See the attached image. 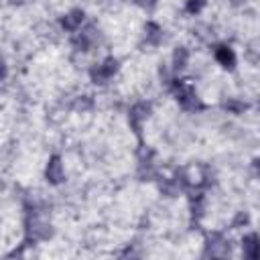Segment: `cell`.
I'll return each instance as SVG.
<instances>
[{"instance_id": "cell-1", "label": "cell", "mask_w": 260, "mask_h": 260, "mask_svg": "<svg viewBox=\"0 0 260 260\" xmlns=\"http://www.w3.org/2000/svg\"><path fill=\"white\" fill-rule=\"evenodd\" d=\"M173 93H175V98H177V102L181 104L183 110H187V112H199V110H203V102L199 100V95L195 93V89L189 83L175 81L173 83Z\"/></svg>"}, {"instance_id": "cell-2", "label": "cell", "mask_w": 260, "mask_h": 260, "mask_svg": "<svg viewBox=\"0 0 260 260\" xmlns=\"http://www.w3.org/2000/svg\"><path fill=\"white\" fill-rule=\"evenodd\" d=\"M118 67H120L118 65V59L116 57H108V59H104L102 63H98V65H93L89 69V77H91L93 83L104 85V83H108L118 73Z\"/></svg>"}, {"instance_id": "cell-3", "label": "cell", "mask_w": 260, "mask_h": 260, "mask_svg": "<svg viewBox=\"0 0 260 260\" xmlns=\"http://www.w3.org/2000/svg\"><path fill=\"white\" fill-rule=\"evenodd\" d=\"M150 116V104L148 102H138L130 108V114H128V122L132 126V130L136 134H140L142 130V124L146 122V118Z\"/></svg>"}, {"instance_id": "cell-4", "label": "cell", "mask_w": 260, "mask_h": 260, "mask_svg": "<svg viewBox=\"0 0 260 260\" xmlns=\"http://www.w3.org/2000/svg\"><path fill=\"white\" fill-rule=\"evenodd\" d=\"M45 177H47V181H49L51 185H59V183L63 181L65 173H63V162H61V156L53 154V156L49 158L47 169H45Z\"/></svg>"}, {"instance_id": "cell-5", "label": "cell", "mask_w": 260, "mask_h": 260, "mask_svg": "<svg viewBox=\"0 0 260 260\" xmlns=\"http://www.w3.org/2000/svg\"><path fill=\"white\" fill-rule=\"evenodd\" d=\"M83 18H85L83 10L75 8V10L67 12L65 16H61V28H63V30H67V32H75V30L83 24Z\"/></svg>"}, {"instance_id": "cell-6", "label": "cell", "mask_w": 260, "mask_h": 260, "mask_svg": "<svg viewBox=\"0 0 260 260\" xmlns=\"http://www.w3.org/2000/svg\"><path fill=\"white\" fill-rule=\"evenodd\" d=\"M242 250L246 258H260V236L258 234H246L242 240Z\"/></svg>"}, {"instance_id": "cell-7", "label": "cell", "mask_w": 260, "mask_h": 260, "mask_svg": "<svg viewBox=\"0 0 260 260\" xmlns=\"http://www.w3.org/2000/svg\"><path fill=\"white\" fill-rule=\"evenodd\" d=\"M213 55H215V61L221 67H225V69H234L236 67V53L228 45H217L215 51H213Z\"/></svg>"}, {"instance_id": "cell-8", "label": "cell", "mask_w": 260, "mask_h": 260, "mask_svg": "<svg viewBox=\"0 0 260 260\" xmlns=\"http://www.w3.org/2000/svg\"><path fill=\"white\" fill-rule=\"evenodd\" d=\"M205 254H211V256H225L228 254V244L223 240L221 234H211L207 238V250Z\"/></svg>"}, {"instance_id": "cell-9", "label": "cell", "mask_w": 260, "mask_h": 260, "mask_svg": "<svg viewBox=\"0 0 260 260\" xmlns=\"http://www.w3.org/2000/svg\"><path fill=\"white\" fill-rule=\"evenodd\" d=\"M93 43H95V30H93V26H89V28H85V30H81V32H77L73 37V47L77 51H87Z\"/></svg>"}, {"instance_id": "cell-10", "label": "cell", "mask_w": 260, "mask_h": 260, "mask_svg": "<svg viewBox=\"0 0 260 260\" xmlns=\"http://www.w3.org/2000/svg\"><path fill=\"white\" fill-rule=\"evenodd\" d=\"M144 37H146V43L148 45H158L162 41V28L156 24V22H146L144 26Z\"/></svg>"}, {"instance_id": "cell-11", "label": "cell", "mask_w": 260, "mask_h": 260, "mask_svg": "<svg viewBox=\"0 0 260 260\" xmlns=\"http://www.w3.org/2000/svg\"><path fill=\"white\" fill-rule=\"evenodd\" d=\"M187 63H189V51H187V47H177L175 53H173V69L175 71H181V69L187 67Z\"/></svg>"}, {"instance_id": "cell-12", "label": "cell", "mask_w": 260, "mask_h": 260, "mask_svg": "<svg viewBox=\"0 0 260 260\" xmlns=\"http://www.w3.org/2000/svg\"><path fill=\"white\" fill-rule=\"evenodd\" d=\"M223 108L230 110L232 114H242V112L246 110V104H244V102H238V100H228V102L223 104Z\"/></svg>"}, {"instance_id": "cell-13", "label": "cell", "mask_w": 260, "mask_h": 260, "mask_svg": "<svg viewBox=\"0 0 260 260\" xmlns=\"http://www.w3.org/2000/svg\"><path fill=\"white\" fill-rule=\"evenodd\" d=\"M203 6H205V0H187L185 10H187L189 14H197V12L203 10Z\"/></svg>"}, {"instance_id": "cell-14", "label": "cell", "mask_w": 260, "mask_h": 260, "mask_svg": "<svg viewBox=\"0 0 260 260\" xmlns=\"http://www.w3.org/2000/svg\"><path fill=\"white\" fill-rule=\"evenodd\" d=\"M240 223H248V215H246V213H242V211L236 215V219H234V228H236V225H240Z\"/></svg>"}, {"instance_id": "cell-15", "label": "cell", "mask_w": 260, "mask_h": 260, "mask_svg": "<svg viewBox=\"0 0 260 260\" xmlns=\"http://www.w3.org/2000/svg\"><path fill=\"white\" fill-rule=\"evenodd\" d=\"M254 171H256V175L260 177V156H258V158H254Z\"/></svg>"}, {"instance_id": "cell-16", "label": "cell", "mask_w": 260, "mask_h": 260, "mask_svg": "<svg viewBox=\"0 0 260 260\" xmlns=\"http://www.w3.org/2000/svg\"><path fill=\"white\" fill-rule=\"evenodd\" d=\"M140 2H142V4H152L154 0H140Z\"/></svg>"}]
</instances>
